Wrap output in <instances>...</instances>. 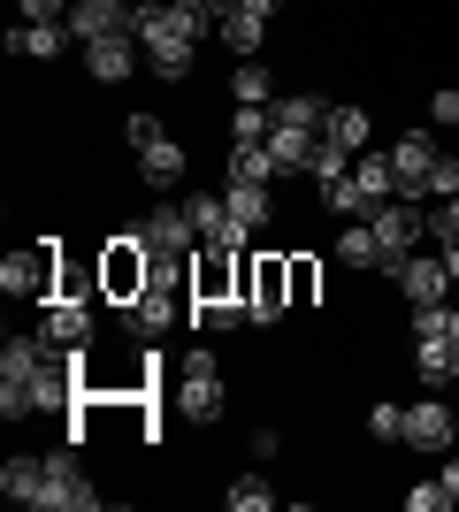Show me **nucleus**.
Segmentation results:
<instances>
[{
  "label": "nucleus",
  "mask_w": 459,
  "mask_h": 512,
  "mask_svg": "<svg viewBox=\"0 0 459 512\" xmlns=\"http://www.w3.org/2000/svg\"><path fill=\"white\" fill-rule=\"evenodd\" d=\"M169 406L184 413V421H215V413L230 406L215 352H192V360H176V367H169Z\"/></svg>",
  "instance_id": "f257e3e1"
},
{
  "label": "nucleus",
  "mask_w": 459,
  "mask_h": 512,
  "mask_svg": "<svg viewBox=\"0 0 459 512\" xmlns=\"http://www.w3.org/2000/svg\"><path fill=\"white\" fill-rule=\"evenodd\" d=\"M123 138H131V153H138V169H146L153 192H176V184H184V146L161 130V115H123Z\"/></svg>",
  "instance_id": "f03ea898"
},
{
  "label": "nucleus",
  "mask_w": 459,
  "mask_h": 512,
  "mask_svg": "<svg viewBox=\"0 0 459 512\" xmlns=\"http://www.w3.org/2000/svg\"><path fill=\"white\" fill-rule=\"evenodd\" d=\"M368 230H375V253H383V268H406V260H414V237L429 230V222H421V207L414 199H383V207L368 214Z\"/></svg>",
  "instance_id": "7ed1b4c3"
},
{
  "label": "nucleus",
  "mask_w": 459,
  "mask_h": 512,
  "mask_svg": "<svg viewBox=\"0 0 459 512\" xmlns=\"http://www.w3.org/2000/svg\"><path fill=\"white\" fill-rule=\"evenodd\" d=\"M39 360H46V337H8V352H0V413H8V421L31 413V375H39Z\"/></svg>",
  "instance_id": "20e7f679"
},
{
  "label": "nucleus",
  "mask_w": 459,
  "mask_h": 512,
  "mask_svg": "<svg viewBox=\"0 0 459 512\" xmlns=\"http://www.w3.org/2000/svg\"><path fill=\"white\" fill-rule=\"evenodd\" d=\"M238 291H245V314L253 321H276L291 306V260H245Z\"/></svg>",
  "instance_id": "39448f33"
},
{
  "label": "nucleus",
  "mask_w": 459,
  "mask_h": 512,
  "mask_svg": "<svg viewBox=\"0 0 459 512\" xmlns=\"http://www.w3.org/2000/svg\"><path fill=\"white\" fill-rule=\"evenodd\" d=\"M0 291L8 299H54V245H23L0 260Z\"/></svg>",
  "instance_id": "423d86ee"
},
{
  "label": "nucleus",
  "mask_w": 459,
  "mask_h": 512,
  "mask_svg": "<svg viewBox=\"0 0 459 512\" xmlns=\"http://www.w3.org/2000/svg\"><path fill=\"white\" fill-rule=\"evenodd\" d=\"M100 505V490L85 482V467L69 459V451H54L46 459V490H39V512H92Z\"/></svg>",
  "instance_id": "0eeeda50"
},
{
  "label": "nucleus",
  "mask_w": 459,
  "mask_h": 512,
  "mask_svg": "<svg viewBox=\"0 0 459 512\" xmlns=\"http://www.w3.org/2000/svg\"><path fill=\"white\" fill-rule=\"evenodd\" d=\"M444 153L429 130H414V138H398L391 146V169H398V199H429V169H437Z\"/></svg>",
  "instance_id": "6e6552de"
},
{
  "label": "nucleus",
  "mask_w": 459,
  "mask_h": 512,
  "mask_svg": "<svg viewBox=\"0 0 459 512\" xmlns=\"http://www.w3.org/2000/svg\"><path fill=\"white\" fill-rule=\"evenodd\" d=\"M192 245H199V230H192V214H184V207H153L146 214V253L153 260H184Z\"/></svg>",
  "instance_id": "1a4fd4ad"
},
{
  "label": "nucleus",
  "mask_w": 459,
  "mask_h": 512,
  "mask_svg": "<svg viewBox=\"0 0 459 512\" xmlns=\"http://www.w3.org/2000/svg\"><path fill=\"white\" fill-rule=\"evenodd\" d=\"M398 291H406V306H444V291H452L444 253H414L406 268H398Z\"/></svg>",
  "instance_id": "9d476101"
},
{
  "label": "nucleus",
  "mask_w": 459,
  "mask_h": 512,
  "mask_svg": "<svg viewBox=\"0 0 459 512\" xmlns=\"http://www.w3.org/2000/svg\"><path fill=\"white\" fill-rule=\"evenodd\" d=\"M146 276H153V253H146V237H123V245L108 253V291H115L123 306H131L138 291H146Z\"/></svg>",
  "instance_id": "9b49d317"
},
{
  "label": "nucleus",
  "mask_w": 459,
  "mask_h": 512,
  "mask_svg": "<svg viewBox=\"0 0 459 512\" xmlns=\"http://www.w3.org/2000/svg\"><path fill=\"white\" fill-rule=\"evenodd\" d=\"M85 69L100 77V85L131 77V69H138V39H131V31H108V39H92V46H85Z\"/></svg>",
  "instance_id": "f8f14e48"
},
{
  "label": "nucleus",
  "mask_w": 459,
  "mask_h": 512,
  "mask_svg": "<svg viewBox=\"0 0 459 512\" xmlns=\"http://www.w3.org/2000/svg\"><path fill=\"white\" fill-rule=\"evenodd\" d=\"M452 436H459L452 406H437V398H429V406H406V444L414 451H444Z\"/></svg>",
  "instance_id": "ddd939ff"
},
{
  "label": "nucleus",
  "mask_w": 459,
  "mask_h": 512,
  "mask_svg": "<svg viewBox=\"0 0 459 512\" xmlns=\"http://www.w3.org/2000/svg\"><path fill=\"white\" fill-rule=\"evenodd\" d=\"M39 337H46V344H62V352H77V344L92 337V314H85V306H69V299H46Z\"/></svg>",
  "instance_id": "4468645a"
},
{
  "label": "nucleus",
  "mask_w": 459,
  "mask_h": 512,
  "mask_svg": "<svg viewBox=\"0 0 459 512\" xmlns=\"http://www.w3.org/2000/svg\"><path fill=\"white\" fill-rule=\"evenodd\" d=\"M69 23H23V31H8V54H31V62H54V54H69Z\"/></svg>",
  "instance_id": "2eb2a0df"
},
{
  "label": "nucleus",
  "mask_w": 459,
  "mask_h": 512,
  "mask_svg": "<svg viewBox=\"0 0 459 512\" xmlns=\"http://www.w3.org/2000/svg\"><path fill=\"white\" fill-rule=\"evenodd\" d=\"M169 321H176V283H161V276H153L146 291H138V299H131V329H146V337H161Z\"/></svg>",
  "instance_id": "dca6fc26"
},
{
  "label": "nucleus",
  "mask_w": 459,
  "mask_h": 512,
  "mask_svg": "<svg viewBox=\"0 0 459 512\" xmlns=\"http://www.w3.org/2000/svg\"><path fill=\"white\" fill-rule=\"evenodd\" d=\"M421 344V352H414V375H421V383H452V375H459V344L452 337H414Z\"/></svg>",
  "instance_id": "f3484780"
},
{
  "label": "nucleus",
  "mask_w": 459,
  "mask_h": 512,
  "mask_svg": "<svg viewBox=\"0 0 459 512\" xmlns=\"http://www.w3.org/2000/svg\"><path fill=\"white\" fill-rule=\"evenodd\" d=\"M314 138H322V130H268V161H276V176H291V169H306V161H314Z\"/></svg>",
  "instance_id": "a211bd4d"
},
{
  "label": "nucleus",
  "mask_w": 459,
  "mask_h": 512,
  "mask_svg": "<svg viewBox=\"0 0 459 512\" xmlns=\"http://www.w3.org/2000/svg\"><path fill=\"white\" fill-rule=\"evenodd\" d=\"M215 31H222V46H230V54H261V31H268V16H253V8H230V16H222Z\"/></svg>",
  "instance_id": "6ab92c4d"
},
{
  "label": "nucleus",
  "mask_w": 459,
  "mask_h": 512,
  "mask_svg": "<svg viewBox=\"0 0 459 512\" xmlns=\"http://www.w3.org/2000/svg\"><path fill=\"white\" fill-rule=\"evenodd\" d=\"M0 490L16 497V505H39V490H46V459H8V467H0Z\"/></svg>",
  "instance_id": "aec40b11"
},
{
  "label": "nucleus",
  "mask_w": 459,
  "mask_h": 512,
  "mask_svg": "<svg viewBox=\"0 0 459 512\" xmlns=\"http://www.w3.org/2000/svg\"><path fill=\"white\" fill-rule=\"evenodd\" d=\"M146 62H153V77H192V39H146Z\"/></svg>",
  "instance_id": "412c9836"
},
{
  "label": "nucleus",
  "mask_w": 459,
  "mask_h": 512,
  "mask_svg": "<svg viewBox=\"0 0 459 512\" xmlns=\"http://www.w3.org/2000/svg\"><path fill=\"white\" fill-rule=\"evenodd\" d=\"M268 123H284V130H314V123H322V100H314V92H291V100H268Z\"/></svg>",
  "instance_id": "4be33fe9"
},
{
  "label": "nucleus",
  "mask_w": 459,
  "mask_h": 512,
  "mask_svg": "<svg viewBox=\"0 0 459 512\" xmlns=\"http://www.w3.org/2000/svg\"><path fill=\"white\" fill-rule=\"evenodd\" d=\"M345 153L352 146H337V138H329V130H322V138H314V161H306V176H314V184H345Z\"/></svg>",
  "instance_id": "5701e85b"
},
{
  "label": "nucleus",
  "mask_w": 459,
  "mask_h": 512,
  "mask_svg": "<svg viewBox=\"0 0 459 512\" xmlns=\"http://www.w3.org/2000/svg\"><path fill=\"white\" fill-rule=\"evenodd\" d=\"M222 199H230V222H245V230L268 222V184H230Z\"/></svg>",
  "instance_id": "b1692460"
},
{
  "label": "nucleus",
  "mask_w": 459,
  "mask_h": 512,
  "mask_svg": "<svg viewBox=\"0 0 459 512\" xmlns=\"http://www.w3.org/2000/svg\"><path fill=\"white\" fill-rule=\"evenodd\" d=\"M268 176H276L268 146H230V184H268Z\"/></svg>",
  "instance_id": "393cba45"
},
{
  "label": "nucleus",
  "mask_w": 459,
  "mask_h": 512,
  "mask_svg": "<svg viewBox=\"0 0 459 512\" xmlns=\"http://www.w3.org/2000/svg\"><path fill=\"white\" fill-rule=\"evenodd\" d=\"M322 130L337 138V146H368V107H329Z\"/></svg>",
  "instance_id": "a878e982"
},
{
  "label": "nucleus",
  "mask_w": 459,
  "mask_h": 512,
  "mask_svg": "<svg viewBox=\"0 0 459 512\" xmlns=\"http://www.w3.org/2000/svg\"><path fill=\"white\" fill-rule=\"evenodd\" d=\"M230 92H238V107H268V62H253V54H245L238 77H230Z\"/></svg>",
  "instance_id": "bb28decb"
},
{
  "label": "nucleus",
  "mask_w": 459,
  "mask_h": 512,
  "mask_svg": "<svg viewBox=\"0 0 459 512\" xmlns=\"http://www.w3.org/2000/svg\"><path fill=\"white\" fill-rule=\"evenodd\" d=\"M337 253H345V268H383V253H375V230H368V222H352V230L337 237Z\"/></svg>",
  "instance_id": "cd10ccee"
},
{
  "label": "nucleus",
  "mask_w": 459,
  "mask_h": 512,
  "mask_svg": "<svg viewBox=\"0 0 459 512\" xmlns=\"http://www.w3.org/2000/svg\"><path fill=\"white\" fill-rule=\"evenodd\" d=\"M268 107H238V115H230V146H268Z\"/></svg>",
  "instance_id": "c85d7f7f"
},
{
  "label": "nucleus",
  "mask_w": 459,
  "mask_h": 512,
  "mask_svg": "<svg viewBox=\"0 0 459 512\" xmlns=\"http://www.w3.org/2000/svg\"><path fill=\"white\" fill-rule=\"evenodd\" d=\"M192 314L207 321V329H238V321H253V314H245V299H199Z\"/></svg>",
  "instance_id": "c756f323"
},
{
  "label": "nucleus",
  "mask_w": 459,
  "mask_h": 512,
  "mask_svg": "<svg viewBox=\"0 0 459 512\" xmlns=\"http://www.w3.org/2000/svg\"><path fill=\"white\" fill-rule=\"evenodd\" d=\"M368 428H375V436H383V444H406V413H398L391 398H383V406L368 413Z\"/></svg>",
  "instance_id": "7c9ffc66"
},
{
  "label": "nucleus",
  "mask_w": 459,
  "mask_h": 512,
  "mask_svg": "<svg viewBox=\"0 0 459 512\" xmlns=\"http://www.w3.org/2000/svg\"><path fill=\"white\" fill-rule=\"evenodd\" d=\"M414 337H452V306H414Z\"/></svg>",
  "instance_id": "2f4dec72"
},
{
  "label": "nucleus",
  "mask_w": 459,
  "mask_h": 512,
  "mask_svg": "<svg viewBox=\"0 0 459 512\" xmlns=\"http://www.w3.org/2000/svg\"><path fill=\"white\" fill-rule=\"evenodd\" d=\"M230 505H238V512H261V505H268V482H261V474H245V482H230Z\"/></svg>",
  "instance_id": "473e14b6"
},
{
  "label": "nucleus",
  "mask_w": 459,
  "mask_h": 512,
  "mask_svg": "<svg viewBox=\"0 0 459 512\" xmlns=\"http://www.w3.org/2000/svg\"><path fill=\"white\" fill-rule=\"evenodd\" d=\"M16 8H23V23H62L77 0H16Z\"/></svg>",
  "instance_id": "72a5a7b5"
},
{
  "label": "nucleus",
  "mask_w": 459,
  "mask_h": 512,
  "mask_svg": "<svg viewBox=\"0 0 459 512\" xmlns=\"http://www.w3.org/2000/svg\"><path fill=\"white\" fill-rule=\"evenodd\" d=\"M406 505H414V512H437V505H452V490H444V482H414Z\"/></svg>",
  "instance_id": "f704fd0d"
},
{
  "label": "nucleus",
  "mask_w": 459,
  "mask_h": 512,
  "mask_svg": "<svg viewBox=\"0 0 459 512\" xmlns=\"http://www.w3.org/2000/svg\"><path fill=\"white\" fill-rule=\"evenodd\" d=\"M452 192H459V161H452V153H444L437 169H429V199H452Z\"/></svg>",
  "instance_id": "c9c22d12"
},
{
  "label": "nucleus",
  "mask_w": 459,
  "mask_h": 512,
  "mask_svg": "<svg viewBox=\"0 0 459 512\" xmlns=\"http://www.w3.org/2000/svg\"><path fill=\"white\" fill-rule=\"evenodd\" d=\"M429 230H437V245H444V237H459V192H452V199H437V214H429Z\"/></svg>",
  "instance_id": "e433bc0d"
},
{
  "label": "nucleus",
  "mask_w": 459,
  "mask_h": 512,
  "mask_svg": "<svg viewBox=\"0 0 459 512\" xmlns=\"http://www.w3.org/2000/svg\"><path fill=\"white\" fill-rule=\"evenodd\" d=\"M314 299V260H291V306Z\"/></svg>",
  "instance_id": "4c0bfd02"
},
{
  "label": "nucleus",
  "mask_w": 459,
  "mask_h": 512,
  "mask_svg": "<svg viewBox=\"0 0 459 512\" xmlns=\"http://www.w3.org/2000/svg\"><path fill=\"white\" fill-rule=\"evenodd\" d=\"M429 115H437V123H459V92H452V85H444V92H437V100H429Z\"/></svg>",
  "instance_id": "58836bf2"
},
{
  "label": "nucleus",
  "mask_w": 459,
  "mask_h": 512,
  "mask_svg": "<svg viewBox=\"0 0 459 512\" xmlns=\"http://www.w3.org/2000/svg\"><path fill=\"white\" fill-rule=\"evenodd\" d=\"M444 268H452V283H459V237H444Z\"/></svg>",
  "instance_id": "ea45409f"
},
{
  "label": "nucleus",
  "mask_w": 459,
  "mask_h": 512,
  "mask_svg": "<svg viewBox=\"0 0 459 512\" xmlns=\"http://www.w3.org/2000/svg\"><path fill=\"white\" fill-rule=\"evenodd\" d=\"M444 490H452V505H459V459H452V467H444Z\"/></svg>",
  "instance_id": "a19ab883"
},
{
  "label": "nucleus",
  "mask_w": 459,
  "mask_h": 512,
  "mask_svg": "<svg viewBox=\"0 0 459 512\" xmlns=\"http://www.w3.org/2000/svg\"><path fill=\"white\" fill-rule=\"evenodd\" d=\"M245 8H253V16H276V8H284V0H245Z\"/></svg>",
  "instance_id": "79ce46f5"
},
{
  "label": "nucleus",
  "mask_w": 459,
  "mask_h": 512,
  "mask_svg": "<svg viewBox=\"0 0 459 512\" xmlns=\"http://www.w3.org/2000/svg\"><path fill=\"white\" fill-rule=\"evenodd\" d=\"M207 8H215V23H222V16H230V8H245V0H207Z\"/></svg>",
  "instance_id": "37998d69"
},
{
  "label": "nucleus",
  "mask_w": 459,
  "mask_h": 512,
  "mask_svg": "<svg viewBox=\"0 0 459 512\" xmlns=\"http://www.w3.org/2000/svg\"><path fill=\"white\" fill-rule=\"evenodd\" d=\"M452 344H459V306H452Z\"/></svg>",
  "instance_id": "c03bdc74"
},
{
  "label": "nucleus",
  "mask_w": 459,
  "mask_h": 512,
  "mask_svg": "<svg viewBox=\"0 0 459 512\" xmlns=\"http://www.w3.org/2000/svg\"><path fill=\"white\" fill-rule=\"evenodd\" d=\"M131 8H138V0H131Z\"/></svg>",
  "instance_id": "a18cd8bd"
}]
</instances>
